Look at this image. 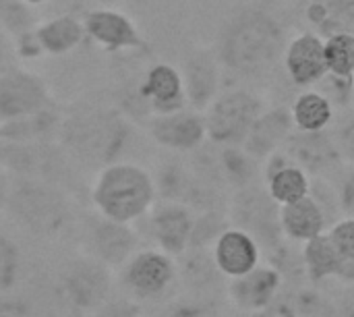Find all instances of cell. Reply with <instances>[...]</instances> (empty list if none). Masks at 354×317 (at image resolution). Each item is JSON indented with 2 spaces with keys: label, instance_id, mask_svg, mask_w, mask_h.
Returning <instances> with one entry per match:
<instances>
[{
  "label": "cell",
  "instance_id": "cell-1",
  "mask_svg": "<svg viewBox=\"0 0 354 317\" xmlns=\"http://www.w3.org/2000/svg\"><path fill=\"white\" fill-rule=\"evenodd\" d=\"M129 139V123L114 108L83 106L64 112L58 143L66 156L85 170H100L118 162Z\"/></svg>",
  "mask_w": 354,
  "mask_h": 317
},
{
  "label": "cell",
  "instance_id": "cell-2",
  "mask_svg": "<svg viewBox=\"0 0 354 317\" xmlns=\"http://www.w3.org/2000/svg\"><path fill=\"white\" fill-rule=\"evenodd\" d=\"M286 39L282 25L266 10L251 8L236 15L224 29L218 60L243 75L261 73L284 56Z\"/></svg>",
  "mask_w": 354,
  "mask_h": 317
},
{
  "label": "cell",
  "instance_id": "cell-3",
  "mask_svg": "<svg viewBox=\"0 0 354 317\" xmlns=\"http://www.w3.org/2000/svg\"><path fill=\"white\" fill-rule=\"evenodd\" d=\"M91 206L104 218L137 224L158 201L153 174L133 162H112L97 170L89 191Z\"/></svg>",
  "mask_w": 354,
  "mask_h": 317
},
{
  "label": "cell",
  "instance_id": "cell-4",
  "mask_svg": "<svg viewBox=\"0 0 354 317\" xmlns=\"http://www.w3.org/2000/svg\"><path fill=\"white\" fill-rule=\"evenodd\" d=\"M6 210L27 233L39 239H56L73 222L66 191L35 179L12 176Z\"/></svg>",
  "mask_w": 354,
  "mask_h": 317
},
{
  "label": "cell",
  "instance_id": "cell-5",
  "mask_svg": "<svg viewBox=\"0 0 354 317\" xmlns=\"http://www.w3.org/2000/svg\"><path fill=\"white\" fill-rule=\"evenodd\" d=\"M116 289L145 309H160L180 295L176 260L156 247L139 249L116 270Z\"/></svg>",
  "mask_w": 354,
  "mask_h": 317
},
{
  "label": "cell",
  "instance_id": "cell-6",
  "mask_svg": "<svg viewBox=\"0 0 354 317\" xmlns=\"http://www.w3.org/2000/svg\"><path fill=\"white\" fill-rule=\"evenodd\" d=\"M0 164L19 179H35L66 189L79 168L58 141H4L0 139Z\"/></svg>",
  "mask_w": 354,
  "mask_h": 317
},
{
  "label": "cell",
  "instance_id": "cell-7",
  "mask_svg": "<svg viewBox=\"0 0 354 317\" xmlns=\"http://www.w3.org/2000/svg\"><path fill=\"white\" fill-rule=\"evenodd\" d=\"M282 206L272 197L266 183H253L230 195L228 220L230 226L245 230L261 249V255L270 253L286 237L280 220Z\"/></svg>",
  "mask_w": 354,
  "mask_h": 317
},
{
  "label": "cell",
  "instance_id": "cell-8",
  "mask_svg": "<svg viewBox=\"0 0 354 317\" xmlns=\"http://www.w3.org/2000/svg\"><path fill=\"white\" fill-rule=\"evenodd\" d=\"M58 293L75 314L91 317L116 293V272L83 255L62 268Z\"/></svg>",
  "mask_w": 354,
  "mask_h": 317
},
{
  "label": "cell",
  "instance_id": "cell-9",
  "mask_svg": "<svg viewBox=\"0 0 354 317\" xmlns=\"http://www.w3.org/2000/svg\"><path fill=\"white\" fill-rule=\"evenodd\" d=\"M261 112L263 104L253 91L230 89L218 93L203 112L207 141L214 145H243Z\"/></svg>",
  "mask_w": 354,
  "mask_h": 317
},
{
  "label": "cell",
  "instance_id": "cell-10",
  "mask_svg": "<svg viewBox=\"0 0 354 317\" xmlns=\"http://www.w3.org/2000/svg\"><path fill=\"white\" fill-rule=\"evenodd\" d=\"M139 233L133 224L116 222L104 216H93L85 228V245L87 255L108 266L110 270H118L124 262L139 251Z\"/></svg>",
  "mask_w": 354,
  "mask_h": 317
},
{
  "label": "cell",
  "instance_id": "cell-11",
  "mask_svg": "<svg viewBox=\"0 0 354 317\" xmlns=\"http://www.w3.org/2000/svg\"><path fill=\"white\" fill-rule=\"evenodd\" d=\"M54 104L48 83L25 69L10 66L0 73V123L33 114Z\"/></svg>",
  "mask_w": 354,
  "mask_h": 317
},
{
  "label": "cell",
  "instance_id": "cell-12",
  "mask_svg": "<svg viewBox=\"0 0 354 317\" xmlns=\"http://www.w3.org/2000/svg\"><path fill=\"white\" fill-rule=\"evenodd\" d=\"M297 166L309 176L334 179L344 166L334 135L326 131H299L295 129L286 143L280 147Z\"/></svg>",
  "mask_w": 354,
  "mask_h": 317
},
{
  "label": "cell",
  "instance_id": "cell-13",
  "mask_svg": "<svg viewBox=\"0 0 354 317\" xmlns=\"http://www.w3.org/2000/svg\"><path fill=\"white\" fill-rule=\"evenodd\" d=\"M143 220L147 222V237L156 249L174 260L189 249L195 222V212L189 206L158 199Z\"/></svg>",
  "mask_w": 354,
  "mask_h": 317
},
{
  "label": "cell",
  "instance_id": "cell-14",
  "mask_svg": "<svg viewBox=\"0 0 354 317\" xmlns=\"http://www.w3.org/2000/svg\"><path fill=\"white\" fill-rule=\"evenodd\" d=\"M176 268L180 293L203 299L228 301L226 293L230 278L220 270L212 249L189 247L183 255L176 257Z\"/></svg>",
  "mask_w": 354,
  "mask_h": 317
},
{
  "label": "cell",
  "instance_id": "cell-15",
  "mask_svg": "<svg viewBox=\"0 0 354 317\" xmlns=\"http://www.w3.org/2000/svg\"><path fill=\"white\" fill-rule=\"evenodd\" d=\"M85 35L106 52H127L145 48V39L135 21L114 6H93L83 17Z\"/></svg>",
  "mask_w": 354,
  "mask_h": 317
},
{
  "label": "cell",
  "instance_id": "cell-16",
  "mask_svg": "<svg viewBox=\"0 0 354 317\" xmlns=\"http://www.w3.org/2000/svg\"><path fill=\"white\" fill-rule=\"evenodd\" d=\"M147 131L160 147L174 154H191L207 141L205 118L193 108L153 114L147 123Z\"/></svg>",
  "mask_w": 354,
  "mask_h": 317
},
{
  "label": "cell",
  "instance_id": "cell-17",
  "mask_svg": "<svg viewBox=\"0 0 354 317\" xmlns=\"http://www.w3.org/2000/svg\"><path fill=\"white\" fill-rule=\"evenodd\" d=\"M284 289L282 276L266 262L245 276L230 278L228 282V303L236 311L247 314H268L278 301Z\"/></svg>",
  "mask_w": 354,
  "mask_h": 317
},
{
  "label": "cell",
  "instance_id": "cell-18",
  "mask_svg": "<svg viewBox=\"0 0 354 317\" xmlns=\"http://www.w3.org/2000/svg\"><path fill=\"white\" fill-rule=\"evenodd\" d=\"M286 73L299 87L317 85L328 75L326 39L315 31H303L286 44Z\"/></svg>",
  "mask_w": 354,
  "mask_h": 317
},
{
  "label": "cell",
  "instance_id": "cell-19",
  "mask_svg": "<svg viewBox=\"0 0 354 317\" xmlns=\"http://www.w3.org/2000/svg\"><path fill=\"white\" fill-rule=\"evenodd\" d=\"M139 96L151 110V114H168L189 108L183 73L168 62L149 66L143 81L139 83Z\"/></svg>",
  "mask_w": 354,
  "mask_h": 317
},
{
  "label": "cell",
  "instance_id": "cell-20",
  "mask_svg": "<svg viewBox=\"0 0 354 317\" xmlns=\"http://www.w3.org/2000/svg\"><path fill=\"white\" fill-rule=\"evenodd\" d=\"M180 73H183L189 108L205 112L207 106L220 93L222 73H220L218 56H214L205 50H197L185 60V66Z\"/></svg>",
  "mask_w": 354,
  "mask_h": 317
},
{
  "label": "cell",
  "instance_id": "cell-21",
  "mask_svg": "<svg viewBox=\"0 0 354 317\" xmlns=\"http://www.w3.org/2000/svg\"><path fill=\"white\" fill-rule=\"evenodd\" d=\"M295 131L290 108H272L263 110L257 120L253 123L247 139L243 141V147L259 162H266L272 154H276L290 133Z\"/></svg>",
  "mask_w": 354,
  "mask_h": 317
},
{
  "label": "cell",
  "instance_id": "cell-22",
  "mask_svg": "<svg viewBox=\"0 0 354 317\" xmlns=\"http://www.w3.org/2000/svg\"><path fill=\"white\" fill-rule=\"evenodd\" d=\"M263 183L280 206L307 197L311 189V176L301 166H297L282 150H278L263 162Z\"/></svg>",
  "mask_w": 354,
  "mask_h": 317
},
{
  "label": "cell",
  "instance_id": "cell-23",
  "mask_svg": "<svg viewBox=\"0 0 354 317\" xmlns=\"http://www.w3.org/2000/svg\"><path fill=\"white\" fill-rule=\"evenodd\" d=\"M278 314H292L297 317H336L334 287H322L307 282L301 287H284L278 301L266 314L268 317Z\"/></svg>",
  "mask_w": 354,
  "mask_h": 317
},
{
  "label": "cell",
  "instance_id": "cell-24",
  "mask_svg": "<svg viewBox=\"0 0 354 317\" xmlns=\"http://www.w3.org/2000/svg\"><path fill=\"white\" fill-rule=\"evenodd\" d=\"M214 257L228 278L249 274L261 264V249L245 230L228 226L214 245Z\"/></svg>",
  "mask_w": 354,
  "mask_h": 317
},
{
  "label": "cell",
  "instance_id": "cell-25",
  "mask_svg": "<svg viewBox=\"0 0 354 317\" xmlns=\"http://www.w3.org/2000/svg\"><path fill=\"white\" fill-rule=\"evenodd\" d=\"M83 19L73 15H56L48 21H41L33 29V42L37 46L39 56H66L75 52L85 39Z\"/></svg>",
  "mask_w": 354,
  "mask_h": 317
},
{
  "label": "cell",
  "instance_id": "cell-26",
  "mask_svg": "<svg viewBox=\"0 0 354 317\" xmlns=\"http://www.w3.org/2000/svg\"><path fill=\"white\" fill-rule=\"evenodd\" d=\"M64 112H60L54 104L15 118L0 123V139L4 141H58L60 123Z\"/></svg>",
  "mask_w": 354,
  "mask_h": 317
},
{
  "label": "cell",
  "instance_id": "cell-27",
  "mask_svg": "<svg viewBox=\"0 0 354 317\" xmlns=\"http://www.w3.org/2000/svg\"><path fill=\"white\" fill-rule=\"evenodd\" d=\"M303 255L309 280L315 284H340L346 260L338 253L328 233L303 243Z\"/></svg>",
  "mask_w": 354,
  "mask_h": 317
},
{
  "label": "cell",
  "instance_id": "cell-28",
  "mask_svg": "<svg viewBox=\"0 0 354 317\" xmlns=\"http://www.w3.org/2000/svg\"><path fill=\"white\" fill-rule=\"evenodd\" d=\"M280 220H282L284 237L299 241V243H305L322 233H328L326 216H324L319 203L311 195L282 206Z\"/></svg>",
  "mask_w": 354,
  "mask_h": 317
},
{
  "label": "cell",
  "instance_id": "cell-29",
  "mask_svg": "<svg viewBox=\"0 0 354 317\" xmlns=\"http://www.w3.org/2000/svg\"><path fill=\"white\" fill-rule=\"evenodd\" d=\"M307 19L317 29L315 33L324 37L334 33L354 35V0H311Z\"/></svg>",
  "mask_w": 354,
  "mask_h": 317
},
{
  "label": "cell",
  "instance_id": "cell-30",
  "mask_svg": "<svg viewBox=\"0 0 354 317\" xmlns=\"http://www.w3.org/2000/svg\"><path fill=\"white\" fill-rule=\"evenodd\" d=\"M153 174L158 199L164 201H176V203H189L193 185H195V172L189 166V162L170 160L158 166Z\"/></svg>",
  "mask_w": 354,
  "mask_h": 317
},
{
  "label": "cell",
  "instance_id": "cell-31",
  "mask_svg": "<svg viewBox=\"0 0 354 317\" xmlns=\"http://www.w3.org/2000/svg\"><path fill=\"white\" fill-rule=\"evenodd\" d=\"M290 114L299 131H326L334 118V104L326 93L309 89L295 100Z\"/></svg>",
  "mask_w": 354,
  "mask_h": 317
},
{
  "label": "cell",
  "instance_id": "cell-32",
  "mask_svg": "<svg viewBox=\"0 0 354 317\" xmlns=\"http://www.w3.org/2000/svg\"><path fill=\"white\" fill-rule=\"evenodd\" d=\"M261 262L270 264L284 280V287H301L311 282L305 266V255H303V243L284 239L280 245H276L270 253L261 255Z\"/></svg>",
  "mask_w": 354,
  "mask_h": 317
},
{
  "label": "cell",
  "instance_id": "cell-33",
  "mask_svg": "<svg viewBox=\"0 0 354 317\" xmlns=\"http://www.w3.org/2000/svg\"><path fill=\"white\" fill-rule=\"evenodd\" d=\"M230 303L222 299H203L180 293L164 307L156 309L153 317H230ZM151 317V316H149Z\"/></svg>",
  "mask_w": 354,
  "mask_h": 317
},
{
  "label": "cell",
  "instance_id": "cell-34",
  "mask_svg": "<svg viewBox=\"0 0 354 317\" xmlns=\"http://www.w3.org/2000/svg\"><path fill=\"white\" fill-rule=\"evenodd\" d=\"M0 25L15 44L29 37L37 25L33 6H29L25 0H0Z\"/></svg>",
  "mask_w": 354,
  "mask_h": 317
},
{
  "label": "cell",
  "instance_id": "cell-35",
  "mask_svg": "<svg viewBox=\"0 0 354 317\" xmlns=\"http://www.w3.org/2000/svg\"><path fill=\"white\" fill-rule=\"evenodd\" d=\"M326 39V62L328 73L344 79L354 75V35L353 33H334Z\"/></svg>",
  "mask_w": 354,
  "mask_h": 317
},
{
  "label": "cell",
  "instance_id": "cell-36",
  "mask_svg": "<svg viewBox=\"0 0 354 317\" xmlns=\"http://www.w3.org/2000/svg\"><path fill=\"white\" fill-rule=\"evenodd\" d=\"M228 226H230L228 210L197 212V214H195V222H193V233H191V243H189V247L214 249L216 241L222 237V233H224Z\"/></svg>",
  "mask_w": 354,
  "mask_h": 317
},
{
  "label": "cell",
  "instance_id": "cell-37",
  "mask_svg": "<svg viewBox=\"0 0 354 317\" xmlns=\"http://www.w3.org/2000/svg\"><path fill=\"white\" fill-rule=\"evenodd\" d=\"M21 255L17 245L0 230V295L8 293L19 278Z\"/></svg>",
  "mask_w": 354,
  "mask_h": 317
},
{
  "label": "cell",
  "instance_id": "cell-38",
  "mask_svg": "<svg viewBox=\"0 0 354 317\" xmlns=\"http://www.w3.org/2000/svg\"><path fill=\"white\" fill-rule=\"evenodd\" d=\"M91 317H149V311L122 293H114Z\"/></svg>",
  "mask_w": 354,
  "mask_h": 317
},
{
  "label": "cell",
  "instance_id": "cell-39",
  "mask_svg": "<svg viewBox=\"0 0 354 317\" xmlns=\"http://www.w3.org/2000/svg\"><path fill=\"white\" fill-rule=\"evenodd\" d=\"M328 235L334 243V247L338 249V253L342 255V260L354 262V218H342L338 220L334 226L328 228Z\"/></svg>",
  "mask_w": 354,
  "mask_h": 317
},
{
  "label": "cell",
  "instance_id": "cell-40",
  "mask_svg": "<svg viewBox=\"0 0 354 317\" xmlns=\"http://www.w3.org/2000/svg\"><path fill=\"white\" fill-rule=\"evenodd\" d=\"M336 185L338 191V199H340V210L342 216L354 218V166H342L340 172L330 179Z\"/></svg>",
  "mask_w": 354,
  "mask_h": 317
},
{
  "label": "cell",
  "instance_id": "cell-41",
  "mask_svg": "<svg viewBox=\"0 0 354 317\" xmlns=\"http://www.w3.org/2000/svg\"><path fill=\"white\" fill-rule=\"evenodd\" d=\"M336 145L346 166H354V116L336 129Z\"/></svg>",
  "mask_w": 354,
  "mask_h": 317
},
{
  "label": "cell",
  "instance_id": "cell-42",
  "mask_svg": "<svg viewBox=\"0 0 354 317\" xmlns=\"http://www.w3.org/2000/svg\"><path fill=\"white\" fill-rule=\"evenodd\" d=\"M328 287H334L336 317H354V282L328 284Z\"/></svg>",
  "mask_w": 354,
  "mask_h": 317
},
{
  "label": "cell",
  "instance_id": "cell-43",
  "mask_svg": "<svg viewBox=\"0 0 354 317\" xmlns=\"http://www.w3.org/2000/svg\"><path fill=\"white\" fill-rule=\"evenodd\" d=\"M17 48H15V42L12 37L6 33V29L0 25V73L15 66L17 62Z\"/></svg>",
  "mask_w": 354,
  "mask_h": 317
},
{
  "label": "cell",
  "instance_id": "cell-44",
  "mask_svg": "<svg viewBox=\"0 0 354 317\" xmlns=\"http://www.w3.org/2000/svg\"><path fill=\"white\" fill-rule=\"evenodd\" d=\"M10 187H12V176H10V172L0 164V212L6 210L8 195H10Z\"/></svg>",
  "mask_w": 354,
  "mask_h": 317
},
{
  "label": "cell",
  "instance_id": "cell-45",
  "mask_svg": "<svg viewBox=\"0 0 354 317\" xmlns=\"http://www.w3.org/2000/svg\"><path fill=\"white\" fill-rule=\"evenodd\" d=\"M230 317H268L266 314H247V311H236V309H232L230 311Z\"/></svg>",
  "mask_w": 354,
  "mask_h": 317
},
{
  "label": "cell",
  "instance_id": "cell-46",
  "mask_svg": "<svg viewBox=\"0 0 354 317\" xmlns=\"http://www.w3.org/2000/svg\"><path fill=\"white\" fill-rule=\"evenodd\" d=\"M91 2H93L95 6H114L118 0H91Z\"/></svg>",
  "mask_w": 354,
  "mask_h": 317
},
{
  "label": "cell",
  "instance_id": "cell-47",
  "mask_svg": "<svg viewBox=\"0 0 354 317\" xmlns=\"http://www.w3.org/2000/svg\"><path fill=\"white\" fill-rule=\"evenodd\" d=\"M25 2H27L29 6L35 8V6H41V4H46V2H50V0H25Z\"/></svg>",
  "mask_w": 354,
  "mask_h": 317
},
{
  "label": "cell",
  "instance_id": "cell-48",
  "mask_svg": "<svg viewBox=\"0 0 354 317\" xmlns=\"http://www.w3.org/2000/svg\"><path fill=\"white\" fill-rule=\"evenodd\" d=\"M274 317H297V316H292V314H278V316H274Z\"/></svg>",
  "mask_w": 354,
  "mask_h": 317
},
{
  "label": "cell",
  "instance_id": "cell-49",
  "mask_svg": "<svg viewBox=\"0 0 354 317\" xmlns=\"http://www.w3.org/2000/svg\"><path fill=\"white\" fill-rule=\"evenodd\" d=\"M0 317H15V316H0Z\"/></svg>",
  "mask_w": 354,
  "mask_h": 317
},
{
  "label": "cell",
  "instance_id": "cell-50",
  "mask_svg": "<svg viewBox=\"0 0 354 317\" xmlns=\"http://www.w3.org/2000/svg\"><path fill=\"white\" fill-rule=\"evenodd\" d=\"M353 81H354V75H353Z\"/></svg>",
  "mask_w": 354,
  "mask_h": 317
}]
</instances>
